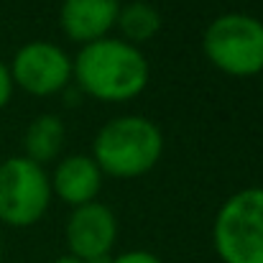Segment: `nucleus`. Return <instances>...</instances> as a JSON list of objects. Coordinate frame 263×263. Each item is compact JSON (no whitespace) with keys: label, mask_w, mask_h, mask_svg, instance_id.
Here are the masks:
<instances>
[{"label":"nucleus","mask_w":263,"mask_h":263,"mask_svg":"<svg viewBox=\"0 0 263 263\" xmlns=\"http://www.w3.org/2000/svg\"><path fill=\"white\" fill-rule=\"evenodd\" d=\"M72 77L85 95L102 102H125L148 85V62L138 46L123 39L85 44L72 62Z\"/></svg>","instance_id":"obj_1"},{"label":"nucleus","mask_w":263,"mask_h":263,"mask_svg":"<svg viewBox=\"0 0 263 263\" xmlns=\"http://www.w3.org/2000/svg\"><path fill=\"white\" fill-rule=\"evenodd\" d=\"M164 154L159 125L143 115H118L107 120L92 146V159L102 174L115 179H136L148 174Z\"/></svg>","instance_id":"obj_2"},{"label":"nucleus","mask_w":263,"mask_h":263,"mask_svg":"<svg viewBox=\"0 0 263 263\" xmlns=\"http://www.w3.org/2000/svg\"><path fill=\"white\" fill-rule=\"evenodd\" d=\"M204 57L230 77L263 74V21L248 13L217 15L202 39Z\"/></svg>","instance_id":"obj_3"},{"label":"nucleus","mask_w":263,"mask_h":263,"mask_svg":"<svg viewBox=\"0 0 263 263\" xmlns=\"http://www.w3.org/2000/svg\"><path fill=\"white\" fill-rule=\"evenodd\" d=\"M212 243L222 263H263V189L233 194L215 217Z\"/></svg>","instance_id":"obj_4"},{"label":"nucleus","mask_w":263,"mask_h":263,"mask_svg":"<svg viewBox=\"0 0 263 263\" xmlns=\"http://www.w3.org/2000/svg\"><path fill=\"white\" fill-rule=\"evenodd\" d=\"M49 174L26 156H10L0 164V222L10 228L36 225L51 202Z\"/></svg>","instance_id":"obj_5"},{"label":"nucleus","mask_w":263,"mask_h":263,"mask_svg":"<svg viewBox=\"0 0 263 263\" xmlns=\"http://www.w3.org/2000/svg\"><path fill=\"white\" fill-rule=\"evenodd\" d=\"M13 85L36 95V97H49L57 95L62 89H67L72 80V59L64 49H59L51 41H31L23 44L15 57L13 64L8 67Z\"/></svg>","instance_id":"obj_6"},{"label":"nucleus","mask_w":263,"mask_h":263,"mask_svg":"<svg viewBox=\"0 0 263 263\" xmlns=\"http://www.w3.org/2000/svg\"><path fill=\"white\" fill-rule=\"evenodd\" d=\"M64 235L72 258L85 263L110 258L118 240V217L107 204L95 199L72 210Z\"/></svg>","instance_id":"obj_7"},{"label":"nucleus","mask_w":263,"mask_h":263,"mask_svg":"<svg viewBox=\"0 0 263 263\" xmlns=\"http://www.w3.org/2000/svg\"><path fill=\"white\" fill-rule=\"evenodd\" d=\"M118 0H64L62 3V28L77 44H92L107 36L118 21Z\"/></svg>","instance_id":"obj_8"},{"label":"nucleus","mask_w":263,"mask_h":263,"mask_svg":"<svg viewBox=\"0 0 263 263\" xmlns=\"http://www.w3.org/2000/svg\"><path fill=\"white\" fill-rule=\"evenodd\" d=\"M100 184H102L100 166L95 164L92 156H82V154H74L59 161L51 176V192L72 207L95 202Z\"/></svg>","instance_id":"obj_9"},{"label":"nucleus","mask_w":263,"mask_h":263,"mask_svg":"<svg viewBox=\"0 0 263 263\" xmlns=\"http://www.w3.org/2000/svg\"><path fill=\"white\" fill-rule=\"evenodd\" d=\"M64 146V123L59 115L54 112H44L39 118L31 120V125L26 128L23 136V148H26V159L36 161L39 166L51 161Z\"/></svg>","instance_id":"obj_10"},{"label":"nucleus","mask_w":263,"mask_h":263,"mask_svg":"<svg viewBox=\"0 0 263 263\" xmlns=\"http://www.w3.org/2000/svg\"><path fill=\"white\" fill-rule=\"evenodd\" d=\"M115 26H118L120 33L125 36L123 41H128V44L136 46V44L148 41V39H154V36L159 33V28H161V15H159V10H156L151 3H146V0H133V3L120 5Z\"/></svg>","instance_id":"obj_11"},{"label":"nucleus","mask_w":263,"mask_h":263,"mask_svg":"<svg viewBox=\"0 0 263 263\" xmlns=\"http://www.w3.org/2000/svg\"><path fill=\"white\" fill-rule=\"evenodd\" d=\"M110 263H164L159 256L148 253V251H125L115 258H110Z\"/></svg>","instance_id":"obj_12"},{"label":"nucleus","mask_w":263,"mask_h":263,"mask_svg":"<svg viewBox=\"0 0 263 263\" xmlns=\"http://www.w3.org/2000/svg\"><path fill=\"white\" fill-rule=\"evenodd\" d=\"M10 95H13V77H10L8 64H3V62H0V110L8 105Z\"/></svg>","instance_id":"obj_13"},{"label":"nucleus","mask_w":263,"mask_h":263,"mask_svg":"<svg viewBox=\"0 0 263 263\" xmlns=\"http://www.w3.org/2000/svg\"><path fill=\"white\" fill-rule=\"evenodd\" d=\"M51 263H85V261H77L72 256H62V258H57V261H51Z\"/></svg>","instance_id":"obj_14"},{"label":"nucleus","mask_w":263,"mask_h":263,"mask_svg":"<svg viewBox=\"0 0 263 263\" xmlns=\"http://www.w3.org/2000/svg\"><path fill=\"white\" fill-rule=\"evenodd\" d=\"M0 261H3V243H0Z\"/></svg>","instance_id":"obj_15"}]
</instances>
